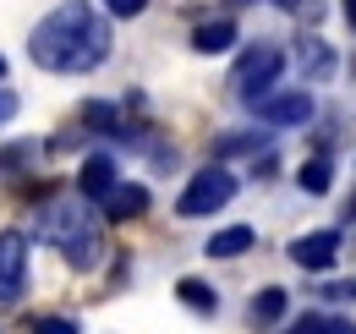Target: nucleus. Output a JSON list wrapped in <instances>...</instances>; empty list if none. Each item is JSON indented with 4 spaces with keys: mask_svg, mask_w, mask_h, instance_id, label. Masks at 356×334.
Returning a JSON list of instances; mask_svg holds the SVG:
<instances>
[{
    "mask_svg": "<svg viewBox=\"0 0 356 334\" xmlns=\"http://www.w3.org/2000/svg\"><path fill=\"white\" fill-rule=\"evenodd\" d=\"M28 61L55 77H83L110 61V22L93 11L88 0L55 6L44 22L28 33Z\"/></svg>",
    "mask_w": 356,
    "mask_h": 334,
    "instance_id": "f257e3e1",
    "label": "nucleus"
},
{
    "mask_svg": "<svg viewBox=\"0 0 356 334\" xmlns=\"http://www.w3.org/2000/svg\"><path fill=\"white\" fill-rule=\"evenodd\" d=\"M39 241L44 247H60V257L72 269L93 274L104 263V219L88 209V198H60L39 214Z\"/></svg>",
    "mask_w": 356,
    "mask_h": 334,
    "instance_id": "f03ea898",
    "label": "nucleus"
},
{
    "mask_svg": "<svg viewBox=\"0 0 356 334\" xmlns=\"http://www.w3.org/2000/svg\"><path fill=\"white\" fill-rule=\"evenodd\" d=\"M230 198H236V175L225 165H203L186 181V192L176 198V214L181 219H209V214H220Z\"/></svg>",
    "mask_w": 356,
    "mask_h": 334,
    "instance_id": "7ed1b4c3",
    "label": "nucleus"
},
{
    "mask_svg": "<svg viewBox=\"0 0 356 334\" xmlns=\"http://www.w3.org/2000/svg\"><path fill=\"white\" fill-rule=\"evenodd\" d=\"M280 72H285V49L280 44H252L241 61H236V93H241V104H252L258 93H268V88L280 83Z\"/></svg>",
    "mask_w": 356,
    "mask_h": 334,
    "instance_id": "20e7f679",
    "label": "nucleus"
},
{
    "mask_svg": "<svg viewBox=\"0 0 356 334\" xmlns=\"http://www.w3.org/2000/svg\"><path fill=\"white\" fill-rule=\"evenodd\" d=\"M28 296V236L0 230V307H17Z\"/></svg>",
    "mask_w": 356,
    "mask_h": 334,
    "instance_id": "39448f33",
    "label": "nucleus"
},
{
    "mask_svg": "<svg viewBox=\"0 0 356 334\" xmlns=\"http://www.w3.org/2000/svg\"><path fill=\"white\" fill-rule=\"evenodd\" d=\"M252 110H258V121L268 126H307L312 121V93H302V88H291V93H258L252 99Z\"/></svg>",
    "mask_w": 356,
    "mask_h": 334,
    "instance_id": "423d86ee",
    "label": "nucleus"
},
{
    "mask_svg": "<svg viewBox=\"0 0 356 334\" xmlns=\"http://www.w3.org/2000/svg\"><path fill=\"white\" fill-rule=\"evenodd\" d=\"M334 257H340V230H312V236H296V241H291V263L307 269V274H323Z\"/></svg>",
    "mask_w": 356,
    "mask_h": 334,
    "instance_id": "0eeeda50",
    "label": "nucleus"
},
{
    "mask_svg": "<svg viewBox=\"0 0 356 334\" xmlns=\"http://www.w3.org/2000/svg\"><path fill=\"white\" fill-rule=\"evenodd\" d=\"M137 214H148V186H137V181H115L104 198H99V219H137Z\"/></svg>",
    "mask_w": 356,
    "mask_h": 334,
    "instance_id": "6e6552de",
    "label": "nucleus"
},
{
    "mask_svg": "<svg viewBox=\"0 0 356 334\" xmlns=\"http://www.w3.org/2000/svg\"><path fill=\"white\" fill-rule=\"evenodd\" d=\"M110 186H115V159H110V154H88V159H83V170H77V198L99 203Z\"/></svg>",
    "mask_w": 356,
    "mask_h": 334,
    "instance_id": "1a4fd4ad",
    "label": "nucleus"
},
{
    "mask_svg": "<svg viewBox=\"0 0 356 334\" xmlns=\"http://www.w3.org/2000/svg\"><path fill=\"white\" fill-rule=\"evenodd\" d=\"M230 44H236V22L230 17H214V22H197L192 28V49L197 55H225Z\"/></svg>",
    "mask_w": 356,
    "mask_h": 334,
    "instance_id": "9d476101",
    "label": "nucleus"
},
{
    "mask_svg": "<svg viewBox=\"0 0 356 334\" xmlns=\"http://www.w3.org/2000/svg\"><path fill=\"white\" fill-rule=\"evenodd\" d=\"M296 61H302V77H307V83H323V77L334 72V49L323 39H296Z\"/></svg>",
    "mask_w": 356,
    "mask_h": 334,
    "instance_id": "9b49d317",
    "label": "nucleus"
},
{
    "mask_svg": "<svg viewBox=\"0 0 356 334\" xmlns=\"http://www.w3.org/2000/svg\"><path fill=\"white\" fill-rule=\"evenodd\" d=\"M258 247V230H252V225H230V230H214V236H209V257H241V252H252Z\"/></svg>",
    "mask_w": 356,
    "mask_h": 334,
    "instance_id": "f8f14e48",
    "label": "nucleus"
},
{
    "mask_svg": "<svg viewBox=\"0 0 356 334\" xmlns=\"http://www.w3.org/2000/svg\"><path fill=\"white\" fill-rule=\"evenodd\" d=\"M296 186H302V192H312V198H323V192L334 186V165H329V154H312L307 165L296 170Z\"/></svg>",
    "mask_w": 356,
    "mask_h": 334,
    "instance_id": "ddd939ff",
    "label": "nucleus"
},
{
    "mask_svg": "<svg viewBox=\"0 0 356 334\" xmlns=\"http://www.w3.org/2000/svg\"><path fill=\"white\" fill-rule=\"evenodd\" d=\"M176 296L192 307V312H203V318H209V312H220V291H214L209 280H192V274H186V280L176 285Z\"/></svg>",
    "mask_w": 356,
    "mask_h": 334,
    "instance_id": "4468645a",
    "label": "nucleus"
},
{
    "mask_svg": "<svg viewBox=\"0 0 356 334\" xmlns=\"http://www.w3.org/2000/svg\"><path fill=\"white\" fill-rule=\"evenodd\" d=\"M285 307H291V296L280 291V285H268V291H258V301H252V324H280Z\"/></svg>",
    "mask_w": 356,
    "mask_h": 334,
    "instance_id": "2eb2a0df",
    "label": "nucleus"
},
{
    "mask_svg": "<svg viewBox=\"0 0 356 334\" xmlns=\"http://www.w3.org/2000/svg\"><path fill=\"white\" fill-rule=\"evenodd\" d=\"M264 143H268L264 132H236V137H220V143H214V154H220V159L225 154H252V148H264Z\"/></svg>",
    "mask_w": 356,
    "mask_h": 334,
    "instance_id": "dca6fc26",
    "label": "nucleus"
},
{
    "mask_svg": "<svg viewBox=\"0 0 356 334\" xmlns=\"http://www.w3.org/2000/svg\"><path fill=\"white\" fill-rule=\"evenodd\" d=\"M33 159V143H17V148H0V175H11V165H28Z\"/></svg>",
    "mask_w": 356,
    "mask_h": 334,
    "instance_id": "f3484780",
    "label": "nucleus"
},
{
    "mask_svg": "<svg viewBox=\"0 0 356 334\" xmlns=\"http://www.w3.org/2000/svg\"><path fill=\"white\" fill-rule=\"evenodd\" d=\"M104 11H110V17H143L148 0H104Z\"/></svg>",
    "mask_w": 356,
    "mask_h": 334,
    "instance_id": "a211bd4d",
    "label": "nucleus"
},
{
    "mask_svg": "<svg viewBox=\"0 0 356 334\" xmlns=\"http://www.w3.org/2000/svg\"><path fill=\"white\" fill-rule=\"evenodd\" d=\"M33 334H83V329H77L72 318H39V324H33Z\"/></svg>",
    "mask_w": 356,
    "mask_h": 334,
    "instance_id": "6ab92c4d",
    "label": "nucleus"
},
{
    "mask_svg": "<svg viewBox=\"0 0 356 334\" xmlns=\"http://www.w3.org/2000/svg\"><path fill=\"white\" fill-rule=\"evenodd\" d=\"M285 334H329V318H318V312H307L302 324H291Z\"/></svg>",
    "mask_w": 356,
    "mask_h": 334,
    "instance_id": "aec40b11",
    "label": "nucleus"
},
{
    "mask_svg": "<svg viewBox=\"0 0 356 334\" xmlns=\"http://www.w3.org/2000/svg\"><path fill=\"white\" fill-rule=\"evenodd\" d=\"M11 116H17V93H11V88H0V121H11Z\"/></svg>",
    "mask_w": 356,
    "mask_h": 334,
    "instance_id": "412c9836",
    "label": "nucleus"
},
{
    "mask_svg": "<svg viewBox=\"0 0 356 334\" xmlns=\"http://www.w3.org/2000/svg\"><path fill=\"white\" fill-rule=\"evenodd\" d=\"M323 296H329V301H346V296H356V280H346V285H323Z\"/></svg>",
    "mask_w": 356,
    "mask_h": 334,
    "instance_id": "4be33fe9",
    "label": "nucleus"
},
{
    "mask_svg": "<svg viewBox=\"0 0 356 334\" xmlns=\"http://www.w3.org/2000/svg\"><path fill=\"white\" fill-rule=\"evenodd\" d=\"M329 334H356V324L351 318H329Z\"/></svg>",
    "mask_w": 356,
    "mask_h": 334,
    "instance_id": "5701e85b",
    "label": "nucleus"
},
{
    "mask_svg": "<svg viewBox=\"0 0 356 334\" xmlns=\"http://www.w3.org/2000/svg\"><path fill=\"white\" fill-rule=\"evenodd\" d=\"M280 11H312V0H274Z\"/></svg>",
    "mask_w": 356,
    "mask_h": 334,
    "instance_id": "b1692460",
    "label": "nucleus"
},
{
    "mask_svg": "<svg viewBox=\"0 0 356 334\" xmlns=\"http://www.w3.org/2000/svg\"><path fill=\"white\" fill-rule=\"evenodd\" d=\"M340 11H346V22L356 28V0H340Z\"/></svg>",
    "mask_w": 356,
    "mask_h": 334,
    "instance_id": "393cba45",
    "label": "nucleus"
},
{
    "mask_svg": "<svg viewBox=\"0 0 356 334\" xmlns=\"http://www.w3.org/2000/svg\"><path fill=\"white\" fill-rule=\"evenodd\" d=\"M346 219H356V198H351V209H346Z\"/></svg>",
    "mask_w": 356,
    "mask_h": 334,
    "instance_id": "a878e982",
    "label": "nucleus"
},
{
    "mask_svg": "<svg viewBox=\"0 0 356 334\" xmlns=\"http://www.w3.org/2000/svg\"><path fill=\"white\" fill-rule=\"evenodd\" d=\"M0 83H6V55H0Z\"/></svg>",
    "mask_w": 356,
    "mask_h": 334,
    "instance_id": "bb28decb",
    "label": "nucleus"
}]
</instances>
